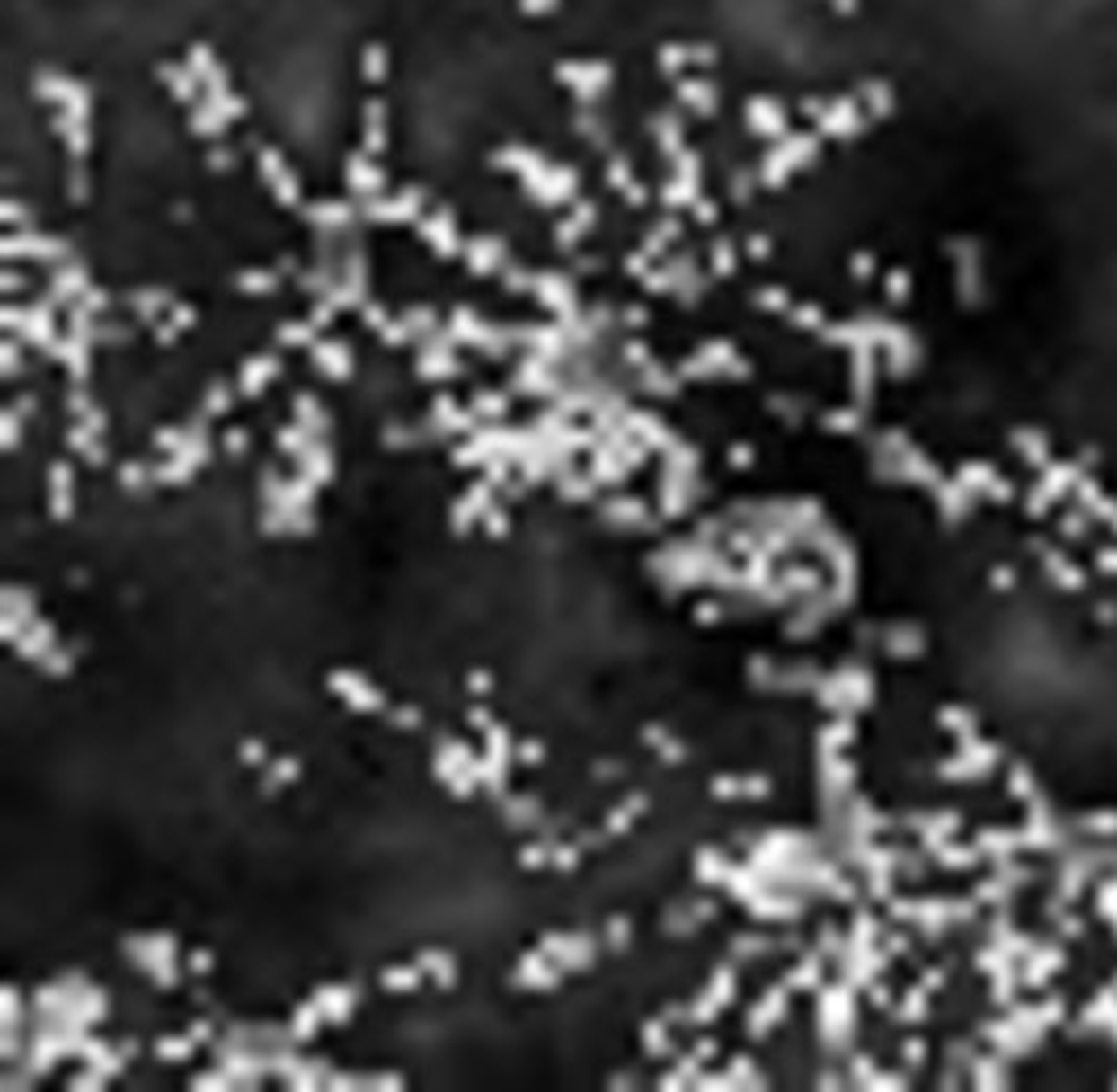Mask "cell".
Here are the masks:
<instances>
[{"mask_svg":"<svg viewBox=\"0 0 1117 1092\" xmlns=\"http://www.w3.org/2000/svg\"><path fill=\"white\" fill-rule=\"evenodd\" d=\"M331 691L343 695V699H348L352 707H360V712H381V707H386V699L377 695V687H368L365 679H356V674H348V670L331 674Z\"/></svg>","mask_w":1117,"mask_h":1092,"instance_id":"1","label":"cell"},{"mask_svg":"<svg viewBox=\"0 0 1117 1092\" xmlns=\"http://www.w3.org/2000/svg\"><path fill=\"white\" fill-rule=\"evenodd\" d=\"M206 461V427L201 431H193V439H189V448H181L176 457H172L168 465H159L155 469V477L159 482H184V477L193 474L197 465Z\"/></svg>","mask_w":1117,"mask_h":1092,"instance_id":"2","label":"cell"},{"mask_svg":"<svg viewBox=\"0 0 1117 1092\" xmlns=\"http://www.w3.org/2000/svg\"><path fill=\"white\" fill-rule=\"evenodd\" d=\"M682 373H687V377H695V373H745V364H737V356H732L729 343H712V348H704L699 360L687 364Z\"/></svg>","mask_w":1117,"mask_h":1092,"instance_id":"3","label":"cell"},{"mask_svg":"<svg viewBox=\"0 0 1117 1092\" xmlns=\"http://www.w3.org/2000/svg\"><path fill=\"white\" fill-rule=\"evenodd\" d=\"M732 988H737V980H732V971L724 967V971H720V975H716V980H712V988H707V992H704V1000H699V1005L691 1008V1017H695V1021H712V1017H716V1008H724V1005H729Z\"/></svg>","mask_w":1117,"mask_h":1092,"instance_id":"4","label":"cell"},{"mask_svg":"<svg viewBox=\"0 0 1117 1092\" xmlns=\"http://www.w3.org/2000/svg\"><path fill=\"white\" fill-rule=\"evenodd\" d=\"M490 494H494V482L474 485V490H469V494H465L461 502H457V510H452V523H457V528H461V532H465V528H469V523H474L477 515H482V510L490 507Z\"/></svg>","mask_w":1117,"mask_h":1092,"instance_id":"5","label":"cell"},{"mask_svg":"<svg viewBox=\"0 0 1117 1092\" xmlns=\"http://www.w3.org/2000/svg\"><path fill=\"white\" fill-rule=\"evenodd\" d=\"M315 1005H318V1013H323V1021H343L348 1017V1008L356 1005V992L352 988H323V992L315 996Z\"/></svg>","mask_w":1117,"mask_h":1092,"instance_id":"6","label":"cell"},{"mask_svg":"<svg viewBox=\"0 0 1117 1092\" xmlns=\"http://www.w3.org/2000/svg\"><path fill=\"white\" fill-rule=\"evenodd\" d=\"M557 975H561V971H557V967H548V954H545V950L527 954V959H523V967H519V983H536V988H553V983H557Z\"/></svg>","mask_w":1117,"mask_h":1092,"instance_id":"7","label":"cell"},{"mask_svg":"<svg viewBox=\"0 0 1117 1092\" xmlns=\"http://www.w3.org/2000/svg\"><path fill=\"white\" fill-rule=\"evenodd\" d=\"M50 510H55L59 519L72 510V469H67V465H55V469H50Z\"/></svg>","mask_w":1117,"mask_h":1092,"instance_id":"8","label":"cell"},{"mask_svg":"<svg viewBox=\"0 0 1117 1092\" xmlns=\"http://www.w3.org/2000/svg\"><path fill=\"white\" fill-rule=\"evenodd\" d=\"M197 1043H206V1025H193L189 1038H164L155 1051H159V1059H189Z\"/></svg>","mask_w":1117,"mask_h":1092,"instance_id":"9","label":"cell"},{"mask_svg":"<svg viewBox=\"0 0 1117 1092\" xmlns=\"http://www.w3.org/2000/svg\"><path fill=\"white\" fill-rule=\"evenodd\" d=\"M297 461H302V477H310L315 485H323L331 477V457L323 448H302Z\"/></svg>","mask_w":1117,"mask_h":1092,"instance_id":"10","label":"cell"},{"mask_svg":"<svg viewBox=\"0 0 1117 1092\" xmlns=\"http://www.w3.org/2000/svg\"><path fill=\"white\" fill-rule=\"evenodd\" d=\"M712 791H716L720 800H732V795H745V791H749V795H762L766 778H716Z\"/></svg>","mask_w":1117,"mask_h":1092,"instance_id":"11","label":"cell"},{"mask_svg":"<svg viewBox=\"0 0 1117 1092\" xmlns=\"http://www.w3.org/2000/svg\"><path fill=\"white\" fill-rule=\"evenodd\" d=\"M318 364H323V373H331V377H348V373H352V364H348V348H340V343H323V348H318Z\"/></svg>","mask_w":1117,"mask_h":1092,"instance_id":"12","label":"cell"},{"mask_svg":"<svg viewBox=\"0 0 1117 1092\" xmlns=\"http://www.w3.org/2000/svg\"><path fill=\"white\" fill-rule=\"evenodd\" d=\"M423 975H427L423 963H414V967H394V971H386V975H381V983H386V988H394V992H398V988H402V992H411V988H419V980H423Z\"/></svg>","mask_w":1117,"mask_h":1092,"instance_id":"13","label":"cell"},{"mask_svg":"<svg viewBox=\"0 0 1117 1092\" xmlns=\"http://www.w3.org/2000/svg\"><path fill=\"white\" fill-rule=\"evenodd\" d=\"M272 373H277V364H272V360H255V364H247V368H244L239 386H244V394H260V386H264Z\"/></svg>","mask_w":1117,"mask_h":1092,"instance_id":"14","label":"cell"},{"mask_svg":"<svg viewBox=\"0 0 1117 1092\" xmlns=\"http://www.w3.org/2000/svg\"><path fill=\"white\" fill-rule=\"evenodd\" d=\"M729 871H732V866L720 858L716 849H704V854H699V874H704V879L720 883V879H729Z\"/></svg>","mask_w":1117,"mask_h":1092,"instance_id":"15","label":"cell"},{"mask_svg":"<svg viewBox=\"0 0 1117 1092\" xmlns=\"http://www.w3.org/2000/svg\"><path fill=\"white\" fill-rule=\"evenodd\" d=\"M419 963H423V971L439 975V983H444V988H448V983L457 980V967H452V959H448V954H423V959H419Z\"/></svg>","mask_w":1117,"mask_h":1092,"instance_id":"16","label":"cell"},{"mask_svg":"<svg viewBox=\"0 0 1117 1092\" xmlns=\"http://www.w3.org/2000/svg\"><path fill=\"white\" fill-rule=\"evenodd\" d=\"M272 770H268V778H264V787L272 791V787H280V783H289L293 775H297V762L293 758H280V762H268Z\"/></svg>","mask_w":1117,"mask_h":1092,"instance_id":"17","label":"cell"},{"mask_svg":"<svg viewBox=\"0 0 1117 1092\" xmlns=\"http://www.w3.org/2000/svg\"><path fill=\"white\" fill-rule=\"evenodd\" d=\"M778 1008H783V992H775V1000H762V1008L753 1013V1034H766V1021H775L778 1017Z\"/></svg>","mask_w":1117,"mask_h":1092,"instance_id":"18","label":"cell"},{"mask_svg":"<svg viewBox=\"0 0 1117 1092\" xmlns=\"http://www.w3.org/2000/svg\"><path fill=\"white\" fill-rule=\"evenodd\" d=\"M641 808H644V800H628V803H624V808H620V812H611L607 833H624V829H628V821H632V816H636V812H641Z\"/></svg>","mask_w":1117,"mask_h":1092,"instance_id":"19","label":"cell"},{"mask_svg":"<svg viewBox=\"0 0 1117 1092\" xmlns=\"http://www.w3.org/2000/svg\"><path fill=\"white\" fill-rule=\"evenodd\" d=\"M297 414L306 419L302 427H310V431H323V423H327V419H323V411L315 406V398H297Z\"/></svg>","mask_w":1117,"mask_h":1092,"instance_id":"20","label":"cell"},{"mask_svg":"<svg viewBox=\"0 0 1117 1092\" xmlns=\"http://www.w3.org/2000/svg\"><path fill=\"white\" fill-rule=\"evenodd\" d=\"M644 1046H649L653 1055H661V1051H666V1034H661V1021L644 1025Z\"/></svg>","mask_w":1117,"mask_h":1092,"instance_id":"21","label":"cell"},{"mask_svg":"<svg viewBox=\"0 0 1117 1092\" xmlns=\"http://www.w3.org/2000/svg\"><path fill=\"white\" fill-rule=\"evenodd\" d=\"M226 406H231V394H226L222 386H214V389H209V398H206V411L218 414V411H226Z\"/></svg>","mask_w":1117,"mask_h":1092,"instance_id":"22","label":"cell"},{"mask_svg":"<svg viewBox=\"0 0 1117 1092\" xmlns=\"http://www.w3.org/2000/svg\"><path fill=\"white\" fill-rule=\"evenodd\" d=\"M607 515H616V519H641L644 510H641V502H611Z\"/></svg>","mask_w":1117,"mask_h":1092,"instance_id":"23","label":"cell"},{"mask_svg":"<svg viewBox=\"0 0 1117 1092\" xmlns=\"http://www.w3.org/2000/svg\"><path fill=\"white\" fill-rule=\"evenodd\" d=\"M244 762L247 766H268V750L260 745V741H247V745H244Z\"/></svg>","mask_w":1117,"mask_h":1092,"instance_id":"24","label":"cell"},{"mask_svg":"<svg viewBox=\"0 0 1117 1092\" xmlns=\"http://www.w3.org/2000/svg\"><path fill=\"white\" fill-rule=\"evenodd\" d=\"M469 691L486 695V691H490V674H482V670H474V674H469Z\"/></svg>","mask_w":1117,"mask_h":1092,"instance_id":"25","label":"cell"},{"mask_svg":"<svg viewBox=\"0 0 1117 1092\" xmlns=\"http://www.w3.org/2000/svg\"><path fill=\"white\" fill-rule=\"evenodd\" d=\"M394 724L414 728V724H419V712H411V707H398V712H394Z\"/></svg>","mask_w":1117,"mask_h":1092,"instance_id":"26","label":"cell"},{"mask_svg":"<svg viewBox=\"0 0 1117 1092\" xmlns=\"http://www.w3.org/2000/svg\"><path fill=\"white\" fill-rule=\"evenodd\" d=\"M553 862H557V866H573V862H578V849H565V846L553 849Z\"/></svg>","mask_w":1117,"mask_h":1092,"instance_id":"27","label":"cell"},{"mask_svg":"<svg viewBox=\"0 0 1117 1092\" xmlns=\"http://www.w3.org/2000/svg\"><path fill=\"white\" fill-rule=\"evenodd\" d=\"M4 444H17V411L4 414Z\"/></svg>","mask_w":1117,"mask_h":1092,"instance_id":"28","label":"cell"},{"mask_svg":"<svg viewBox=\"0 0 1117 1092\" xmlns=\"http://www.w3.org/2000/svg\"><path fill=\"white\" fill-rule=\"evenodd\" d=\"M519 758H523V762H540V758H545V750H540L536 741H527V745L519 750Z\"/></svg>","mask_w":1117,"mask_h":1092,"instance_id":"29","label":"cell"},{"mask_svg":"<svg viewBox=\"0 0 1117 1092\" xmlns=\"http://www.w3.org/2000/svg\"><path fill=\"white\" fill-rule=\"evenodd\" d=\"M486 523H490V532H494V536H502V532H507V515H498V510H490V515H486Z\"/></svg>","mask_w":1117,"mask_h":1092,"instance_id":"30","label":"cell"},{"mask_svg":"<svg viewBox=\"0 0 1117 1092\" xmlns=\"http://www.w3.org/2000/svg\"><path fill=\"white\" fill-rule=\"evenodd\" d=\"M545 858H548V849H523V862H527V866H545Z\"/></svg>","mask_w":1117,"mask_h":1092,"instance_id":"31","label":"cell"},{"mask_svg":"<svg viewBox=\"0 0 1117 1092\" xmlns=\"http://www.w3.org/2000/svg\"><path fill=\"white\" fill-rule=\"evenodd\" d=\"M611 942H616V946L628 942V925H624V921H611Z\"/></svg>","mask_w":1117,"mask_h":1092,"instance_id":"32","label":"cell"},{"mask_svg":"<svg viewBox=\"0 0 1117 1092\" xmlns=\"http://www.w3.org/2000/svg\"><path fill=\"white\" fill-rule=\"evenodd\" d=\"M477 411H486V414L502 411V398H482V402H477Z\"/></svg>","mask_w":1117,"mask_h":1092,"instance_id":"33","label":"cell"},{"mask_svg":"<svg viewBox=\"0 0 1117 1092\" xmlns=\"http://www.w3.org/2000/svg\"><path fill=\"white\" fill-rule=\"evenodd\" d=\"M244 444H247V436H244V431H231V436H226V448H231V452H239V448H244Z\"/></svg>","mask_w":1117,"mask_h":1092,"instance_id":"34","label":"cell"},{"mask_svg":"<svg viewBox=\"0 0 1117 1092\" xmlns=\"http://www.w3.org/2000/svg\"><path fill=\"white\" fill-rule=\"evenodd\" d=\"M189 967H193V971H209V954H201V950H197L193 959H189Z\"/></svg>","mask_w":1117,"mask_h":1092,"instance_id":"35","label":"cell"},{"mask_svg":"<svg viewBox=\"0 0 1117 1092\" xmlns=\"http://www.w3.org/2000/svg\"><path fill=\"white\" fill-rule=\"evenodd\" d=\"M729 457H732V465H741V469H745V465H749V448H732Z\"/></svg>","mask_w":1117,"mask_h":1092,"instance_id":"36","label":"cell"},{"mask_svg":"<svg viewBox=\"0 0 1117 1092\" xmlns=\"http://www.w3.org/2000/svg\"><path fill=\"white\" fill-rule=\"evenodd\" d=\"M695 616H699V624H712V619H716L720 611H716V607H699V611H695Z\"/></svg>","mask_w":1117,"mask_h":1092,"instance_id":"37","label":"cell"}]
</instances>
